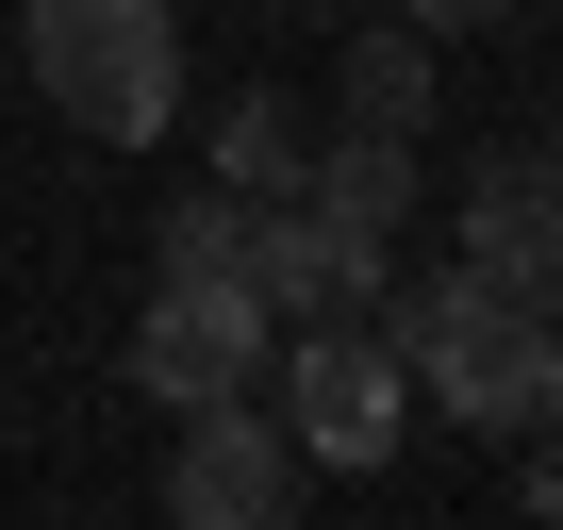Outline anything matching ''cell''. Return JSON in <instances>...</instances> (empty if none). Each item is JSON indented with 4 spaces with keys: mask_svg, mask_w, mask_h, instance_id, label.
Masks as SVG:
<instances>
[{
    "mask_svg": "<svg viewBox=\"0 0 563 530\" xmlns=\"http://www.w3.org/2000/svg\"><path fill=\"white\" fill-rule=\"evenodd\" d=\"M365 332H382V349L415 365V398H431V415H464L481 448H514V431H547V415H563V316H547V299H514V283H481V265H464V283L382 299Z\"/></svg>",
    "mask_w": 563,
    "mask_h": 530,
    "instance_id": "cell-1",
    "label": "cell"
},
{
    "mask_svg": "<svg viewBox=\"0 0 563 530\" xmlns=\"http://www.w3.org/2000/svg\"><path fill=\"white\" fill-rule=\"evenodd\" d=\"M18 51H34L51 117L100 150H150L183 117V18L166 0H18Z\"/></svg>",
    "mask_w": 563,
    "mask_h": 530,
    "instance_id": "cell-2",
    "label": "cell"
},
{
    "mask_svg": "<svg viewBox=\"0 0 563 530\" xmlns=\"http://www.w3.org/2000/svg\"><path fill=\"white\" fill-rule=\"evenodd\" d=\"M282 431H299V464H398V431H415V365L365 332V316H332V332H282Z\"/></svg>",
    "mask_w": 563,
    "mask_h": 530,
    "instance_id": "cell-3",
    "label": "cell"
},
{
    "mask_svg": "<svg viewBox=\"0 0 563 530\" xmlns=\"http://www.w3.org/2000/svg\"><path fill=\"white\" fill-rule=\"evenodd\" d=\"M265 349H282V316L232 283V265H199V283H166V299L133 316V382H150L166 415H199V398H249V382H265Z\"/></svg>",
    "mask_w": 563,
    "mask_h": 530,
    "instance_id": "cell-4",
    "label": "cell"
},
{
    "mask_svg": "<svg viewBox=\"0 0 563 530\" xmlns=\"http://www.w3.org/2000/svg\"><path fill=\"white\" fill-rule=\"evenodd\" d=\"M232 283L282 316V332H332V316H382V232H332L316 199L282 216H232Z\"/></svg>",
    "mask_w": 563,
    "mask_h": 530,
    "instance_id": "cell-5",
    "label": "cell"
},
{
    "mask_svg": "<svg viewBox=\"0 0 563 530\" xmlns=\"http://www.w3.org/2000/svg\"><path fill=\"white\" fill-rule=\"evenodd\" d=\"M166 514L183 530H282V514H299V431L249 415V398H199L183 415V464H166Z\"/></svg>",
    "mask_w": 563,
    "mask_h": 530,
    "instance_id": "cell-6",
    "label": "cell"
},
{
    "mask_svg": "<svg viewBox=\"0 0 563 530\" xmlns=\"http://www.w3.org/2000/svg\"><path fill=\"white\" fill-rule=\"evenodd\" d=\"M464 265L563 316V133H547V150H497V166L464 183Z\"/></svg>",
    "mask_w": 563,
    "mask_h": 530,
    "instance_id": "cell-7",
    "label": "cell"
},
{
    "mask_svg": "<svg viewBox=\"0 0 563 530\" xmlns=\"http://www.w3.org/2000/svg\"><path fill=\"white\" fill-rule=\"evenodd\" d=\"M299 199H316L332 232H398V216H415V133H332V150H299Z\"/></svg>",
    "mask_w": 563,
    "mask_h": 530,
    "instance_id": "cell-8",
    "label": "cell"
},
{
    "mask_svg": "<svg viewBox=\"0 0 563 530\" xmlns=\"http://www.w3.org/2000/svg\"><path fill=\"white\" fill-rule=\"evenodd\" d=\"M349 133H431V34H349Z\"/></svg>",
    "mask_w": 563,
    "mask_h": 530,
    "instance_id": "cell-9",
    "label": "cell"
},
{
    "mask_svg": "<svg viewBox=\"0 0 563 530\" xmlns=\"http://www.w3.org/2000/svg\"><path fill=\"white\" fill-rule=\"evenodd\" d=\"M216 183L232 199H299V100H282V84H249L216 117Z\"/></svg>",
    "mask_w": 563,
    "mask_h": 530,
    "instance_id": "cell-10",
    "label": "cell"
},
{
    "mask_svg": "<svg viewBox=\"0 0 563 530\" xmlns=\"http://www.w3.org/2000/svg\"><path fill=\"white\" fill-rule=\"evenodd\" d=\"M232 216H249L232 183H216V199H166V232H150V249H166V283H199V265H232Z\"/></svg>",
    "mask_w": 563,
    "mask_h": 530,
    "instance_id": "cell-11",
    "label": "cell"
},
{
    "mask_svg": "<svg viewBox=\"0 0 563 530\" xmlns=\"http://www.w3.org/2000/svg\"><path fill=\"white\" fill-rule=\"evenodd\" d=\"M514 448H530V464H514V497H530V514H563V415H547V431H514Z\"/></svg>",
    "mask_w": 563,
    "mask_h": 530,
    "instance_id": "cell-12",
    "label": "cell"
},
{
    "mask_svg": "<svg viewBox=\"0 0 563 530\" xmlns=\"http://www.w3.org/2000/svg\"><path fill=\"white\" fill-rule=\"evenodd\" d=\"M415 34H481V18H514V0H398Z\"/></svg>",
    "mask_w": 563,
    "mask_h": 530,
    "instance_id": "cell-13",
    "label": "cell"
}]
</instances>
